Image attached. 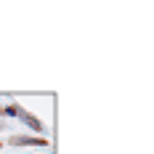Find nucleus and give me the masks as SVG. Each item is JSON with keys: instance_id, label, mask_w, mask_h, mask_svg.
I'll return each mask as SVG.
<instances>
[{"instance_id": "nucleus-1", "label": "nucleus", "mask_w": 154, "mask_h": 154, "mask_svg": "<svg viewBox=\"0 0 154 154\" xmlns=\"http://www.w3.org/2000/svg\"><path fill=\"white\" fill-rule=\"evenodd\" d=\"M11 143H29V146H45V141H35V138H21V136H14L11 138Z\"/></svg>"}]
</instances>
